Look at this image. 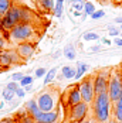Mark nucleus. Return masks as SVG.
Wrapping results in <instances>:
<instances>
[{"label":"nucleus","mask_w":122,"mask_h":123,"mask_svg":"<svg viewBox=\"0 0 122 123\" xmlns=\"http://www.w3.org/2000/svg\"><path fill=\"white\" fill-rule=\"evenodd\" d=\"M111 111H112V100L108 92L95 95L92 100V117L98 123H109L112 122Z\"/></svg>","instance_id":"nucleus-1"},{"label":"nucleus","mask_w":122,"mask_h":123,"mask_svg":"<svg viewBox=\"0 0 122 123\" xmlns=\"http://www.w3.org/2000/svg\"><path fill=\"white\" fill-rule=\"evenodd\" d=\"M62 95L57 88H46L37 96V103L43 112H51L60 108V102Z\"/></svg>","instance_id":"nucleus-2"},{"label":"nucleus","mask_w":122,"mask_h":123,"mask_svg":"<svg viewBox=\"0 0 122 123\" xmlns=\"http://www.w3.org/2000/svg\"><path fill=\"white\" fill-rule=\"evenodd\" d=\"M9 40L16 44L21 43H34L36 37V28L31 23H19L14 25L12 30L9 31Z\"/></svg>","instance_id":"nucleus-3"},{"label":"nucleus","mask_w":122,"mask_h":123,"mask_svg":"<svg viewBox=\"0 0 122 123\" xmlns=\"http://www.w3.org/2000/svg\"><path fill=\"white\" fill-rule=\"evenodd\" d=\"M23 10L24 7L20 6H13L9 10V13L1 17V23H0V30L3 31H10L14 25H17L19 23H23Z\"/></svg>","instance_id":"nucleus-4"},{"label":"nucleus","mask_w":122,"mask_h":123,"mask_svg":"<svg viewBox=\"0 0 122 123\" xmlns=\"http://www.w3.org/2000/svg\"><path fill=\"white\" fill-rule=\"evenodd\" d=\"M88 113H89V103L87 102H80L78 105H75L73 108L68 109V123H78L82 122L88 117Z\"/></svg>","instance_id":"nucleus-5"},{"label":"nucleus","mask_w":122,"mask_h":123,"mask_svg":"<svg viewBox=\"0 0 122 123\" xmlns=\"http://www.w3.org/2000/svg\"><path fill=\"white\" fill-rule=\"evenodd\" d=\"M61 102H62L64 108H67V109H70V108H73L75 105H78L80 102H82V96H81L78 84L71 85L70 88H67V91H64Z\"/></svg>","instance_id":"nucleus-6"},{"label":"nucleus","mask_w":122,"mask_h":123,"mask_svg":"<svg viewBox=\"0 0 122 123\" xmlns=\"http://www.w3.org/2000/svg\"><path fill=\"white\" fill-rule=\"evenodd\" d=\"M108 95L112 102H116L122 96V75L118 71H111Z\"/></svg>","instance_id":"nucleus-7"},{"label":"nucleus","mask_w":122,"mask_h":123,"mask_svg":"<svg viewBox=\"0 0 122 123\" xmlns=\"http://www.w3.org/2000/svg\"><path fill=\"white\" fill-rule=\"evenodd\" d=\"M80 92H81V96L82 100L87 103H92V100L95 98V88H94V76H87L84 78L80 84Z\"/></svg>","instance_id":"nucleus-8"},{"label":"nucleus","mask_w":122,"mask_h":123,"mask_svg":"<svg viewBox=\"0 0 122 123\" xmlns=\"http://www.w3.org/2000/svg\"><path fill=\"white\" fill-rule=\"evenodd\" d=\"M23 61L24 60L19 55L17 49H3V51H0V67L1 68H9L13 64Z\"/></svg>","instance_id":"nucleus-9"},{"label":"nucleus","mask_w":122,"mask_h":123,"mask_svg":"<svg viewBox=\"0 0 122 123\" xmlns=\"http://www.w3.org/2000/svg\"><path fill=\"white\" fill-rule=\"evenodd\" d=\"M109 76L111 71H101L97 75H94V88H95V95L108 92L109 85Z\"/></svg>","instance_id":"nucleus-10"},{"label":"nucleus","mask_w":122,"mask_h":123,"mask_svg":"<svg viewBox=\"0 0 122 123\" xmlns=\"http://www.w3.org/2000/svg\"><path fill=\"white\" fill-rule=\"evenodd\" d=\"M36 122H57L60 120V108L55 109V111H51V112H40L38 115H36L33 117Z\"/></svg>","instance_id":"nucleus-11"},{"label":"nucleus","mask_w":122,"mask_h":123,"mask_svg":"<svg viewBox=\"0 0 122 123\" xmlns=\"http://www.w3.org/2000/svg\"><path fill=\"white\" fill-rule=\"evenodd\" d=\"M16 49L23 60H28L36 51V44L34 43H21V44H19V47Z\"/></svg>","instance_id":"nucleus-12"},{"label":"nucleus","mask_w":122,"mask_h":123,"mask_svg":"<svg viewBox=\"0 0 122 123\" xmlns=\"http://www.w3.org/2000/svg\"><path fill=\"white\" fill-rule=\"evenodd\" d=\"M111 119L115 123H122V96L116 102H112Z\"/></svg>","instance_id":"nucleus-13"},{"label":"nucleus","mask_w":122,"mask_h":123,"mask_svg":"<svg viewBox=\"0 0 122 123\" xmlns=\"http://www.w3.org/2000/svg\"><path fill=\"white\" fill-rule=\"evenodd\" d=\"M26 112L31 116V117H34L36 115H38L41 109H40V106H38V103H37V100L34 99H31V100H28V102H26Z\"/></svg>","instance_id":"nucleus-14"},{"label":"nucleus","mask_w":122,"mask_h":123,"mask_svg":"<svg viewBox=\"0 0 122 123\" xmlns=\"http://www.w3.org/2000/svg\"><path fill=\"white\" fill-rule=\"evenodd\" d=\"M77 74H75V81H80L82 76H84V74H85L87 71H88V68H89V65L88 64H85V62L82 61H78L77 62Z\"/></svg>","instance_id":"nucleus-15"},{"label":"nucleus","mask_w":122,"mask_h":123,"mask_svg":"<svg viewBox=\"0 0 122 123\" xmlns=\"http://www.w3.org/2000/svg\"><path fill=\"white\" fill-rule=\"evenodd\" d=\"M12 7V0H0V17H4Z\"/></svg>","instance_id":"nucleus-16"},{"label":"nucleus","mask_w":122,"mask_h":123,"mask_svg":"<svg viewBox=\"0 0 122 123\" xmlns=\"http://www.w3.org/2000/svg\"><path fill=\"white\" fill-rule=\"evenodd\" d=\"M61 72H62V75H64L65 79H73V78H75L77 68H74V67H64V68L61 69Z\"/></svg>","instance_id":"nucleus-17"},{"label":"nucleus","mask_w":122,"mask_h":123,"mask_svg":"<svg viewBox=\"0 0 122 123\" xmlns=\"http://www.w3.org/2000/svg\"><path fill=\"white\" fill-rule=\"evenodd\" d=\"M16 96V92L14 91H10V89H7V88H4L3 91H1V98L4 102H12L13 99Z\"/></svg>","instance_id":"nucleus-18"},{"label":"nucleus","mask_w":122,"mask_h":123,"mask_svg":"<svg viewBox=\"0 0 122 123\" xmlns=\"http://www.w3.org/2000/svg\"><path fill=\"white\" fill-rule=\"evenodd\" d=\"M38 3H40V6L44 9V10H53L54 12V7H55V3H54V0H38Z\"/></svg>","instance_id":"nucleus-19"},{"label":"nucleus","mask_w":122,"mask_h":123,"mask_svg":"<svg viewBox=\"0 0 122 123\" xmlns=\"http://www.w3.org/2000/svg\"><path fill=\"white\" fill-rule=\"evenodd\" d=\"M55 74H57V68H51L50 71H47V74L44 76V85H48L53 82V79L55 78Z\"/></svg>","instance_id":"nucleus-20"},{"label":"nucleus","mask_w":122,"mask_h":123,"mask_svg":"<svg viewBox=\"0 0 122 123\" xmlns=\"http://www.w3.org/2000/svg\"><path fill=\"white\" fill-rule=\"evenodd\" d=\"M94 12H97L95 4L91 3V1H85V6H84V14H85V16H92Z\"/></svg>","instance_id":"nucleus-21"},{"label":"nucleus","mask_w":122,"mask_h":123,"mask_svg":"<svg viewBox=\"0 0 122 123\" xmlns=\"http://www.w3.org/2000/svg\"><path fill=\"white\" fill-rule=\"evenodd\" d=\"M75 48H74L73 45H67L65 48H64V57H67L68 60H74L75 58Z\"/></svg>","instance_id":"nucleus-22"},{"label":"nucleus","mask_w":122,"mask_h":123,"mask_svg":"<svg viewBox=\"0 0 122 123\" xmlns=\"http://www.w3.org/2000/svg\"><path fill=\"white\" fill-rule=\"evenodd\" d=\"M62 3H64V0H55V7H54V16L55 17L62 16Z\"/></svg>","instance_id":"nucleus-23"},{"label":"nucleus","mask_w":122,"mask_h":123,"mask_svg":"<svg viewBox=\"0 0 122 123\" xmlns=\"http://www.w3.org/2000/svg\"><path fill=\"white\" fill-rule=\"evenodd\" d=\"M82 38L85 41H97V40H99V36L97 33H94V31H88V33H84Z\"/></svg>","instance_id":"nucleus-24"},{"label":"nucleus","mask_w":122,"mask_h":123,"mask_svg":"<svg viewBox=\"0 0 122 123\" xmlns=\"http://www.w3.org/2000/svg\"><path fill=\"white\" fill-rule=\"evenodd\" d=\"M19 123H36V120L26 112V115L23 116H20V119H19Z\"/></svg>","instance_id":"nucleus-25"},{"label":"nucleus","mask_w":122,"mask_h":123,"mask_svg":"<svg viewBox=\"0 0 122 123\" xmlns=\"http://www.w3.org/2000/svg\"><path fill=\"white\" fill-rule=\"evenodd\" d=\"M33 81H34V79H33V76H31V75H26L24 78L20 81V85L23 86V88L27 86V85H33Z\"/></svg>","instance_id":"nucleus-26"},{"label":"nucleus","mask_w":122,"mask_h":123,"mask_svg":"<svg viewBox=\"0 0 122 123\" xmlns=\"http://www.w3.org/2000/svg\"><path fill=\"white\" fill-rule=\"evenodd\" d=\"M108 33H109V36H112V37L121 36V30H119L118 27H115V25H109V27H108Z\"/></svg>","instance_id":"nucleus-27"},{"label":"nucleus","mask_w":122,"mask_h":123,"mask_svg":"<svg viewBox=\"0 0 122 123\" xmlns=\"http://www.w3.org/2000/svg\"><path fill=\"white\" fill-rule=\"evenodd\" d=\"M84 6H85V3H84L82 0L73 3V9L75 10V12H84Z\"/></svg>","instance_id":"nucleus-28"},{"label":"nucleus","mask_w":122,"mask_h":123,"mask_svg":"<svg viewBox=\"0 0 122 123\" xmlns=\"http://www.w3.org/2000/svg\"><path fill=\"white\" fill-rule=\"evenodd\" d=\"M19 84H20V82L12 81V82H9V84H7V86H6V88H7V89H10V91H14V92H16V91L20 88V86H19Z\"/></svg>","instance_id":"nucleus-29"},{"label":"nucleus","mask_w":122,"mask_h":123,"mask_svg":"<svg viewBox=\"0 0 122 123\" xmlns=\"http://www.w3.org/2000/svg\"><path fill=\"white\" fill-rule=\"evenodd\" d=\"M104 16H105V12H102V10H98V12H94V14L91 16V18L98 20V18H102Z\"/></svg>","instance_id":"nucleus-30"},{"label":"nucleus","mask_w":122,"mask_h":123,"mask_svg":"<svg viewBox=\"0 0 122 123\" xmlns=\"http://www.w3.org/2000/svg\"><path fill=\"white\" fill-rule=\"evenodd\" d=\"M23 78H24V75L21 74V72H14V74L12 75V79L13 81H16V82H20Z\"/></svg>","instance_id":"nucleus-31"},{"label":"nucleus","mask_w":122,"mask_h":123,"mask_svg":"<svg viewBox=\"0 0 122 123\" xmlns=\"http://www.w3.org/2000/svg\"><path fill=\"white\" fill-rule=\"evenodd\" d=\"M47 74V71H46V68H37L36 69V76L37 78H41V76H46Z\"/></svg>","instance_id":"nucleus-32"},{"label":"nucleus","mask_w":122,"mask_h":123,"mask_svg":"<svg viewBox=\"0 0 122 123\" xmlns=\"http://www.w3.org/2000/svg\"><path fill=\"white\" fill-rule=\"evenodd\" d=\"M4 48H6V38H4L1 30H0V51H3Z\"/></svg>","instance_id":"nucleus-33"},{"label":"nucleus","mask_w":122,"mask_h":123,"mask_svg":"<svg viewBox=\"0 0 122 123\" xmlns=\"http://www.w3.org/2000/svg\"><path fill=\"white\" fill-rule=\"evenodd\" d=\"M24 95H26L24 88H19V89L16 91V96H17V98H24Z\"/></svg>","instance_id":"nucleus-34"},{"label":"nucleus","mask_w":122,"mask_h":123,"mask_svg":"<svg viewBox=\"0 0 122 123\" xmlns=\"http://www.w3.org/2000/svg\"><path fill=\"white\" fill-rule=\"evenodd\" d=\"M0 123H19L16 119H13V117H6V119H1Z\"/></svg>","instance_id":"nucleus-35"},{"label":"nucleus","mask_w":122,"mask_h":123,"mask_svg":"<svg viewBox=\"0 0 122 123\" xmlns=\"http://www.w3.org/2000/svg\"><path fill=\"white\" fill-rule=\"evenodd\" d=\"M101 49H102L101 45H92V47H89V51H91V52H98V51H101Z\"/></svg>","instance_id":"nucleus-36"},{"label":"nucleus","mask_w":122,"mask_h":123,"mask_svg":"<svg viewBox=\"0 0 122 123\" xmlns=\"http://www.w3.org/2000/svg\"><path fill=\"white\" fill-rule=\"evenodd\" d=\"M78 123H98L94 117H91V119H85V120H82V122H78Z\"/></svg>","instance_id":"nucleus-37"},{"label":"nucleus","mask_w":122,"mask_h":123,"mask_svg":"<svg viewBox=\"0 0 122 123\" xmlns=\"http://www.w3.org/2000/svg\"><path fill=\"white\" fill-rule=\"evenodd\" d=\"M98 1H99L101 4H104V6H108V4H111L114 0H98Z\"/></svg>","instance_id":"nucleus-38"},{"label":"nucleus","mask_w":122,"mask_h":123,"mask_svg":"<svg viewBox=\"0 0 122 123\" xmlns=\"http://www.w3.org/2000/svg\"><path fill=\"white\" fill-rule=\"evenodd\" d=\"M115 45L122 47V37H121V38H115Z\"/></svg>","instance_id":"nucleus-39"},{"label":"nucleus","mask_w":122,"mask_h":123,"mask_svg":"<svg viewBox=\"0 0 122 123\" xmlns=\"http://www.w3.org/2000/svg\"><path fill=\"white\" fill-rule=\"evenodd\" d=\"M101 41H102V44H105V45H111V40H108V38H102Z\"/></svg>","instance_id":"nucleus-40"},{"label":"nucleus","mask_w":122,"mask_h":123,"mask_svg":"<svg viewBox=\"0 0 122 123\" xmlns=\"http://www.w3.org/2000/svg\"><path fill=\"white\" fill-rule=\"evenodd\" d=\"M24 89H26V92H30V91L33 89V86H31V85H27V86H24Z\"/></svg>","instance_id":"nucleus-41"},{"label":"nucleus","mask_w":122,"mask_h":123,"mask_svg":"<svg viewBox=\"0 0 122 123\" xmlns=\"http://www.w3.org/2000/svg\"><path fill=\"white\" fill-rule=\"evenodd\" d=\"M115 23H122V17H116L115 18Z\"/></svg>","instance_id":"nucleus-42"},{"label":"nucleus","mask_w":122,"mask_h":123,"mask_svg":"<svg viewBox=\"0 0 122 123\" xmlns=\"http://www.w3.org/2000/svg\"><path fill=\"white\" fill-rule=\"evenodd\" d=\"M75 1H80V0H67V3H70V4H73Z\"/></svg>","instance_id":"nucleus-43"},{"label":"nucleus","mask_w":122,"mask_h":123,"mask_svg":"<svg viewBox=\"0 0 122 123\" xmlns=\"http://www.w3.org/2000/svg\"><path fill=\"white\" fill-rule=\"evenodd\" d=\"M36 123H51V122H36ZM53 123H61V120H57V122H53Z\"/></svg>","instance_id":"nucleus-44"},{"label":"nucleus","mask_w":122,"mask_h":123,"mask_svg":"<svg viewBox=\"0 0 122 123\" xmlns=\"http://www.w3.org/2000/svg\"><path fill=\"white\" fill-rule=\"evenodd\" d=\"M3 106H4V103H3V102H1V99H0V109H1Z\"/></svg>","instance_id":"nucleus-45"},{"label":"nucleus","mask_w":122,"mask_h":123,"mask_svg":"<svg viewBox=\"0 0 122 123\" xmlns=\"http://www.w3.org/2000/svg\"><path fill=\"white\" fill-rule=\"evenodd\" d=\"M115 1H116V3H118V4H119V3H122V0H115Z\"/></svg>","instance_id":"nucleus-46"},{"label":"nucleus","mask_w":122,"mask_h":123,"mask_svg":"<svg viewBox=\"0 0 122 123\" xmlns=\"http://www.w3.org/2000/svg\"><path fill=\"white\" fill-rule=\"evenodd\" d=\"M119 30H121V31H122V24H121V28H119Z\"/></svg>","instance_id":"nucleus-47"},{"label":"nucleus","mask_w":122,"mask_h":123,"mask_svg":"<svg viewBox=\"0 0 122 123\" xmlns=\"http://www.w3.org/2000/svg\"><path fill=\"white\" fill-rule=\"evenodd\" d=\"M0 23H1V17H0Z\"/></svg>","instance_id":"nucleus-48"},{"label":"nucleus","mask_w":122,"mask_h":123,"mask_svg":"<svg viewBox=\"0 0 122 123\" xmlns=\"http://www.w3.org/2000/svg\"><path fill=\"white\" fill-rule=\"evenodd\" d=\"M121 37H122V31H121Z\"/></svg>","instance_id":"nucleus-49"}]
</instances>
